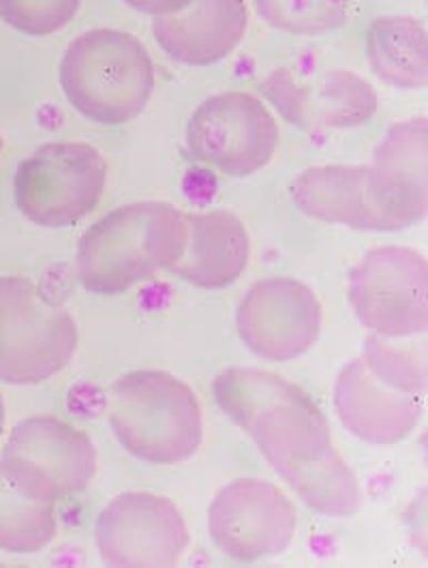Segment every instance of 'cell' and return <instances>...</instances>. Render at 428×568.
<instances>
[{"label": "cell", "mask_w": 428, "mask_h": 568, "mask_svg": "<svg viewBox=\"0 0 428 568\" xmlns=\"http://www.w3.org/2000/svg\"><path fill=\"white\" fill-rule=\"evenodd\" d=\"M213 395L275 473L319 459L335 448L324 412L303 388L271 372L225 369L214 378Z\"/></svg>", "instance_id": "6da1fadb"}, {"label": "cell", "mask_w": 428, "mask_h": 568, "mask_svg": "<svg viewBox=\"0 0 428 568\" xmlns=\"http://www.w3.org/2000/svg\"><path fill=\"white\" fill-rule=\"evenodd\" d=\"M184 211L167 202L126 204L92 223L78 243V280L92 294L153 282L183 250Z\"/></svg>", "instance_id": "7a4b0ae2"}, {"label": "cell", "mask_w": 428, "mask_h": 568, "mask_svg": "<svg viewBox=\"0 0 428 568\" xmlns=\"http://www.w3.org/2000/svg\"><path fill=\"white\" fill-rule=\"evenodd\" d=\"M114 438L133 457L174 466L191 459L204 440V414L195 390L167 372L140 369L108 393Z\"/></svg>", "instance_id": "3957f363"}, {"label": "cell", "mask_w": 428, "mask_h": 568, "mask_svg": "<svg viewBox=\"0 0 428 568\" xmlns=\"http://www.w3.org/2000/svg\"><path fill=\"white\" fill-rule=\"evenodd\" d=\"M61 89L71 108L92 123L124 125L151 103L153 59L137 37L94 29L64 50Z\"/></svg>", "instance_id": "277c9868"}, {"label": "cell", "mask_w": 428, "mask_h": 568, "mask_svg": "<svg viewBox=\"0 0 428 568\" xmlns=\"http://www.w3.org/2000/svg\"><path fill=\"white\" fill-rule=\"evenodd\" d=\"M78 324L39 285L0 277V379L39 384L59 376L78 349Z\"/></svg>", "instance_id": "5b68a950"}, {"label": "cell", "mask_w": 428, "mask_h": 568, "mask_svg": "<svg viewBox=\"0 0 428 568\" xmlns=\"http://www.w3.org/2000/svg\"><path fill=\"white\" fill-rule=\"evenodd\" d=\"M108 187V161L86 142H50L13 176L18 211L41 227H69L89 217Z\"/></svg>", "instance_id": "8992f818"}, {"label": "cell", "mask_w": 428, "mask_h": 568, "mask_svg": "<svg viewBox=\"0 0 428 568\" xmlns=\"http://www.w3.org/2000/svg\"><path fill=\"white\" fill-rule=\"evenodd\" d=\"M99 466L91 438L54 416H32L13 427L0 470L31 500L57 503L91 485Z\"/></svg>", "instance_id": "52a82bcc"}, {"label": "cell", "mask_w": 428, "mask_h": 568, "mask_svg": "<svg viewBox=\"0 0 428 568\" xmlns=\"http://www.w3.org/2000/svg\"><path fill=\"white\" fill-rule=\"evenodd\" d=\"M188 155L234 179L264 170L278 149L273 112L251 93L208 97L191 114L184 131Z\"/></svg>", "instance_id": "ba28073f"}, {"label": "cell", "mask_w": 428, "mask_h": 568, "mask_svg": "<svg viewBox=\"0 0 428 568\" xmlns=\"http://www.w3.org/2000/svg\"><path fill=\"white\" fill-rule=\"evenodd\" d=\"M349 303L375 335L405 339L428 326V264L409 247H377L349 275Z\"/></svg>", "instance_id": "9c48e42d"}, {"label": "cell", "mask_w": 428, "mask_h": 568, "mask_svg": "<svg viewBox=\"0 0 428 568\" xmlns=\"http://www.w3.org/2000/svg\"><path fill=\"white\" fill-rule=\"evenodd\" d=\"M188 540L181 508L149 491L116 496L94 524L96 551L108 567H174L183 558Z\"/></svg>", "instance_id": "30bf717a"}, {"label": "cell", "mask_w": 428, "mask_h": 568, "mask_svg": "<svg viewBox=\"0 0 428 568\" xmlns=\"http://www.w3.org/2000/svg\"><path fill=\"white\" fill-rule=\"evenodd\" d=\"M292 500L262 478H238L218 489L208 508L216 549L234 560L255 562L283 554L296 537Z\"/></svg>", "instance_id": "8fae6325"}, {"label": "cell", "mask_w": 428, "mask_h": 568, "mask_svg": "<svg viewBox=\"0 0 428 568\" xmlns=\"http://www.w3.org/2000/svg\"><path fill=\"white\" fill-rule=\"evenodd\" d=\"M259 89L283 121L305 131L367 125L379 110L375 89L347 69L298 71L281 67Z\"/></svg>", "instance_id": "7c38bea8"}, {"label": "cell", "mask_w": 428, "mask_h": 568, "mask_svg": "<svg viewBox=\"0 0 428 568\" xmlns=\"http://www.w3.org/2000/svg\"><path fill=\"white\" fill-rule=\"evenodd\" d=\"M322 324L324 310L315 292L287 277L251 285L236 312L243 344L273 363L300 358L317 344Z\"/></svg>", "instance_id": "4fadbf2b"}, {"label": "cell", "mask_w": 428, "mask_h": 568, "mask_svg": "<svg viewBox=\"0 0 428 568\" xmlns=\"http://www.w3.org/2000/svg\"><path fill=\"white\" fill-rule=\"evenodd\" d=\"M335 408L349 434L368 444L390 446L418 427L425 395L400 390L375 376L363 358H356L338 374Z\"/></svg>", "instance_id": "5bb4252c"}, {"label": "cell", "mask_w": 428, "mask_h": 568, "mask_svg": "<svg viewBox=\"0 0 428 568\" xmlns=\"http://www.w3.org/2000/svg\"><path fill=\"white\" fill-rule=\"evenodd\" d=\"M368 168L395 232L427 220L428 125L425 116L390 126L375 149Z\"/></svg>", "instance_id": "9a60e30c"}, {"label": "cell", "mask_w": 428, "mask_h": 568, "mask_svg": "<svg viewBox=\"0 0 428 568\" xmlns=\"http://www.w3.org/2000/svg\"><path fill=\"white\" fill-rule=\"evenodd\" d=\"M292 200L306 217L354 230L395 232L368 165H315L292 183Z\"/></svg>", "instance_id": "2e32d148"}, {"label": "cell", "mask_w": 428, "mask_h": 568, "mask_svg": "<svg viewBox=\"0 0 428 568\" xmlns=\"http://www.w3.org/2000/svg\"><path fill=\"white\" fill-rule=\"evenodd\" d=\"M245 0H191L181 11L153 18L159 48L176 63L208 67L227 59L245 39Z\"/></svg>", "instance_id": "e0dca14e"}, {"label": "cell", "mask_w": 428, "mask_h": 568, "mask_svg": "<svg viewBox=\"0 0 428 568\" xmlns=\"http://www.w3.org/2000/svg\"><path fill=\"white\" fill-rule=\"evenodd\" d=\"M248 257V232L234 213H184L183 250L167 273L195 287L221 290L245 273Z\"/></svg>", "instance_id": "ac0fdd59"}, {"label": "cell", "mask_w": 428, "mask_h": 568, "mask_svg": "<svg viewBox=\"0 0 428 568\" xmlns=\"http://www.w3.org/2000/svg\"><path fill=\"white\" fill-rule=\"evenodd\" d=\"M373 73L388 87L420 91L428 84L427 29L418 18L384 16L367 32Z\"/></svg>", "instance_id": "d6986e66"}, {"label": "cell", "mask_w": 428, "mask_h": 568, "mask_svg": "<svg viewBox=\"0 0 428 568\" xmlns=\"http://www.w3.org/2000/svg\"><path fill=\"white\" fill-rule=\"evenodd\" d=\"M276 474L308 508L319 515L349 517L363 503V491L356 474L338 455L337 448L319 459L289 466Z\"/></svg>", "instance_id": "ffe728a7"}, {"label": "cell", "mask_w": 428, "mask_h": 568, "mask_svg": "<svg viewBox=\"0 0 428 568\" xmlns=\"http://www.w3.org/2000/svg\"><path fill=\"white\" fill-rule=\"evenodd\" d=\"M57 530L52 503L27 498L0 470V549L9 554H37L57 538Z\"/></svg>", "instance_id": "44dd1931"}, {"label": "cell", "mask_w": 428, "mask_h": 568, "mask_svg": "<svg viewBox=\"0 0 428 568\" xmlns=\"http://www.w3.org/2000/svg\"><path fill=\"white\" fill-rule=\"evenodd\" d=\"M257 16L276 31L319 37L347 24L349 0H253Z\"/></svg>", "instance_id": "7402d4cb"}, {"label": "cell", "mask_w": 428, "mask_h": 568, "mask_svg": "<svg viewBox=\"0 0 428 568\" xmlns=\"http://www.w3.org/2000/svg\"><path fill=\"white\" fill-rule=\"evenodd\" d=\"M363 361L368 369L405 393H427V354L425 347L395 344L390 337L370 335Z\"/></svg>", "instance_id": "603a6c76"}, {"label": "cell", "mask_w": 428, "mask_h": 568, "mask_svg": "<svg viewBox=\"0 0 428 568\" xmlns=\"http://www.w3.org/2000/svg\"><path fill=\"white\" fill-rule=\"evenodd\" d=\"M82 0H0V20L27 37L62 31L80 11Z\"/></svg>", "instance_id": "cb8c5ba5"}, {"label": "cell", "mask_w": 428, "mask_h": 568, "mask_svg": "<svg viewBox=\"0 0 428 568\" xmlns=\"http://www.w3.org/2000/svg\"><path fill=\"white\" fill-rule=\"evenodd\" d=\"M123 2L140 13L159 18V16L181 11L191 0H123Z\"/></svg>", "instance_id": "d4e9b609"}, {"label": "cell", "mask_w": 428, "mask_h": 568, "mask_svg": "<svg viewBox=\"0 0 428 568\" xmlns=\"http://www.w3.org/2000/svg\"><path fill=\"white\" fill-rule=\"evenodd\" d=\"M2 427H4V402H2V395H0V434H2Z\"/></svg>", "instance_id": "484cf974"}, {"label": "cell", "mask_w": 428, "mask_h": 568, "mask_svg": "<svg viewBox=\"0 0 428 568\" xmlns=\"http://www.w3.org/2000/svg\"><path fill=\"white\" fill-rule=\"evenodd\" d=\"M2 151H4V140H2V135H0V159H2Z\"/></svg>", "instance_id": "4316f807"}]
</instances>
